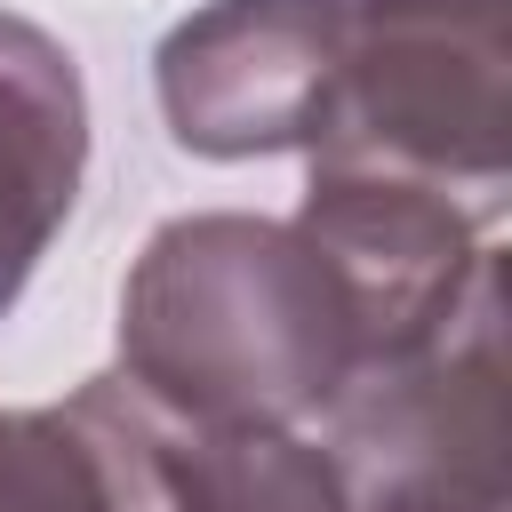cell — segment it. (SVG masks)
I'll return each instance as SVG.
<instances>
[{
  "label": "cell",
  "instance_id": "6da1fadb",
  "mask_svg": "<svg viewBox=\"0 0 512 512\" xmlns=\"http://www.w3.org/2000/svg\"><path fill=\"white\" fill-rule=\"evenodd\" d=\"M368 328L344 272L296 216H176L120 280V376L208 424H312Z\"/></svg>",
  "mask_w": 512,
  "mask_h": 512
},
{
  "label": "cell",
  "instance_id": "7a4b0ae2",
  "mask_svg": "<svg viewBox=\"0 0 512 512\" xmlns=\"http://www.w3.org/2000/svg\"><path fill=\"white\" fill-rule=\"evenodd\" d=\"M504 0H336L304 160L400 168L488 224L512 184Z\"/></svg>",
  "mask_w": 512,
  "mask_h": 512
},
{
  "label": "cell",
  "instance_id": "3957f363",
  "mask_svg": "<svg viewBox=\"0 0 512 512\" xmlns=\"http://www.w3.org/2000/svg\"><path fill=\"white\" fill-rule=\"evenodd\" d=\"M320 448L352 512H504V264L464 280L456 312L352 368L320 408Z\"/></svg>",
  "mask_w": 512,
  "mask_h": 512
},
{
  "label": "cell",
  "instance_id": "277c9868",
  "mask_svg": "<svg viewBox=\"0 0 512 512\" xmlns=\"http://www.w3.org/2000/svg\"><path fill=\"white\" fill-rule=\"evenodd\" d=\"M96 440L112 512H352L328 448L304 424H208L136 392L120 368L72 400Z\"/></svg>",
  "mask_w": 512,
  "mask_h": 512
},
{
  "label": "cell",
  "instance_id": "5b68a950",
  "mask_svg": "<svg viewBox=\"0 0 512 512\" xmlns=\"http://www.w3.org/2000/svg\"><path fill=\"white\" fill-rule=\"evenodd\" d=\"M296 224L344 272L360 328H368V360L432 336L488 256L480 208H464L456 192H440L424 176L360 168V160H304Z\"/></svg>",
  "mask_w": 512,
  "mask_h": 512
},
{
  "label": "cell",
  "instance_id": "8992f818",
  "mask_svg": "<svg viewBox=\"0 0 512 512\" xmlns=\"http://www.w3.org/2000/svg\"><path fill=\"white\" fill-rule=\"evenodd\" d=\"M336 0H208L160 40V112L200 160L304 152Z\"/></svg>",
  "mask_w": 512,
  "mask_h": 512
},
{
  "label": "cell",
  "instance_id": "52a82bcc",
  "mask_svg": "<svg viewBox=\"0 0 512 512\" xmlns=\"http://www.w3.org/2000/svg\"><path fill=\"white\" fill-rule=\"evenodd\" d=\"M88 168V88L56 32L0 8V312L64 232Z\"/></svg>",
  "mask_w": 512,
  "mask_h": 512
},
{
  "label": "cell",
  "instance_id": "ba28073f",
  "mask_svg": "<svg viewBox=\"0 0 512 512\" xmlns=\"http://www.w3.org/2000/svg\"><path fill=\"white\" fill-rule=\"evenodd\" d=\"M0 512H112L96 440L56 408H0Z\"/></svg>",
  "mask_w": 512,
  "mask_h": 512
}]
</instances>
